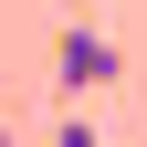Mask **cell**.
<instances>
[{"label":"cell","instance_id":"1","mask_svg":"<svg viewBox=\"0 0 147 147\" xmlns=\"http://www.w3.org/2000/svg\"><path fill=\"white\" fill-rule=\"evenodd\" d=\"M116 74H126V42L105 21H63L53 32V84H63V95H105Z\"/></svg>","mask_w":147,"mask_h":147},{"label":"cell","instance_id":"2","mask_svg":"<svg viewBox=\"0 0 147 147\" xmlns=\"http://www.w3.org/2000/svg\"><path fill=\"white\" fill-rule=\"evenodd\" d=\"M53 147H105V137H95L84 116H63V126H53Z\"/></svg>","mask_w":147,"mask_h":147}]
</instances>
